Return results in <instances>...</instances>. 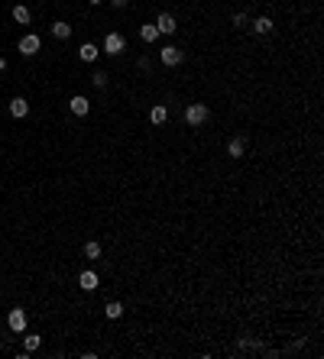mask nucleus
Listing matches in <instances>:
<instances>
[{"label": "nucleus", "instance_id": "nucleus-4", "mask_svg": "<svg viewBox=\"0 0 324 359\" xmlns=\"http://www.w3.org/2000/svg\"><path fill=\"white\" fill-rule=\"evenodd\" d=\"M156 30H159V36H175V30H178L175 16H172V13H159V20H156Z\"/></svg>", "mask_w": 324, "mask_h": 359}, {"label": "nucleus", "instance_id": "nucleus-11", "mask_svg": "<svg viewBox=\"0 0 324 359\" xmlns=\"http://www.w3.org/2000/svg\"><path fill=\"white\" fill-rule=\"evenodd\" d=\"M253 32H256V36H269L272 32V20L269 16H256L253 20Z\"/></svg>", "mask_w": 324, "mask_h": 359}, {"label": "nucleus", "instance_id": "nucleus-20", "mask_svg": "<svg viewBox=\"0 0 324 359\" xmlns=\"http://www.w3.org/2000/svg\"><path fill=\"white\" fill-rule=\"evenodd\" d=\"M91 84H94V88H104V84H107V74H104V72H94V74H91Z\"/></svg>", "mask_w": 324, "mask_h": 359}, {"label": "nucleus", "instance_id": "nucleus-24", "mask_svg": "<svg viewBox=\"0 0 324 359\" xmlns=\"http://www.w3.org/2000/svg\"><path fill=\"white\" fill-rule=\"evenodd\" d=\"M88 4H94V6H98V4H101V0H88Z\"/></svg>", "mask_w": 324, "mask_h": 359}, {"label": "nucleus", "instance_id": "nucleus-6", "mask_svg": "<svg viewBox=\"0 0 324 359\" xmlns=\"http://www.w3.org/2000/svg\"><path fill=\"white\" fill-rule=\"evenodd\" d=\"M39 36H33V32H26L23 39H20V55H36L39 52Z\"/></svg>", "mask_w": 324, "mask_h": 359}, {"label": "nucleus", "instance_id": "nucleus-8", "mask_svg": "<svg viewBox=\"0 0 324 359\" xmlns=\"http://www.w3.org/2000/svg\"><path fill=\"white\" fill-rule=\"evenodd\" d=\"M88 110H91V100H88L85 94H75V98H72V114L75 116H85Z\"/></svg>", "mask_w": 324, "mask_h": 359}, {"label": "nucleus", "instance_id": "nucleus-19", "mask_svg": "<svg viewBox=\"0 0 324 359\" xmlns=\"http://www.w3.org/2000/svg\"><path fill=\"white\" fill-rule=\"evenodd\" d=\"M85 259H101V243H85Z\"/></svg>", "mask_w": 324, "mask_h": 359}, {"label": "nucleus", "instance_id": "nucleus-15", "mask_svg": "<svg viewBox=\"0 0 324 359\" xmlns=\"http://www.w3.org/2000/svg\"><path fill=\"white\" fill-rule=\"evenodd\" d=\"M140 39H143V42H156V39H159V30H156V23L140 26Z\"/></svg>", "mask_w": 324, "mask_h": 359}, {"label": "nucleus", "instance_id": "nucleus-3", "mask_svg": "<svg viewBox=\"0 0 324 359\" xmlns=\"http://www.w3.org/2000/svg\"><path fill=\"white\" fill-rule=\"evenodd\" d=\"M123 49H127V39H123L120 32H107V39H104V52H107V55H120Z\"/></svg>", "mask_w": 324, "mask_h": 359}, {"label": "nucleus", "instance_id": "nucleus-10", "mask_svg": "<svg viewBox=\"0 0 324 359\" xmlns=\"http://www.w3.org/2000/svg\"><path fill=\"white\" fill-rule=\"evenodd\" d=\"M10 114L17 116V120H23V116L30 114V100H23V98H13V100H10Z\"/></svg>", "mask_w": 324, "mask_h": 359}, {"label": "nucleus", "instance_id": "nucleus-22", "mask_svg": "<svg viewBox=\"0 0 324 359\" xmlns=\"http://www.w3.org/2000/svg\"><path fill=\"white\" fill-rule=\"evenodd\" d=\"M127 4H130V0H110V6H117V10H123Z\"/></svg>", "mask_w": 324, "mask_h": 359}, {"label": "nucleus", "instance_id": "nucleus-9", "mask_svg": "<svg viewBox=\"0 0 324 359\" xmlns=\"http://www.w3.org/2000/svg\"><path fill=\"white\" fill-rule=\"evenodd\" d=\"M78 285L85 288V292H94V288L101 285V282H98V272H91V268H88V272H81V275H78Z\"/></svg>", "mask_w": 324, "mask_h": 359}, {"label": "nucleus", "instance_id": "nucleus-13", "mask_svg": "<svg viewBox=\"0 0 324 359\" xmlns=\"http://www.w3.org/2000/svg\"><path fill=\"white\" fill-rule=\"evenodd\" d=\"M165 120H169V110H165L162 104H156V107L149 110V123H156V126H162Z\"/></svg>", "mask_w": 324, "mask_h": 359}, {"label": "nucleus", "instance_id": "nucleus-21", "mask_svg": "<svg viewBox=\"0 0 324 359\" xmlns=\"http://www.w3.org/2000/svg\"><path fill=\"white\" fill-rule=\"evenodd\" d=\"M246 26V13H233V30H243Z\"/></svg>", "mask_w": 324, "mask_h": 359}, {"label": "nucleus", "instance_id": "nucleus-12", "mask_svg": "<svg viewBox=\"0 0 324 359\" xmlns=\"http://www.w3.org/2000/svg\"><path fill=\"white\" fill-rule=\"evenodd\" d=\"M13 20H17L20 26H30V20H33V13H30V6H23V4H17L13 6Z\"/></svg>", "mask_w": 324, "mask_h": 359}, {"label": "nucleus", "instance_id": "nucleus-1", "mask_svg": "<svg viewBox=\"0 0 324 359\" xmlns=\"http://www.w3.org/2000/svg\"><path fill=\"white\" fill-rule=\"evenodd\" d=\"M208 116H211L208 104H188L185 107V123L188 126H201V123H208Z\"/></svg>", "mask_w": 324, "mask_h": 359}, {"label": "nucleus", "instance_id": "nucleus-23", "mask_svg": "<svg viewBox=\"0 0 324 359\" xmlns=\"http://www.w3.org/2000/svg\"><path fill=\"white\" fill-rule=\"evenodd\" d=\"M0 72H7V58H0Z\"/></svg>", "mask_w": 324, "mask_h": 359}, {"label": "nucleus", "instance_id": "nucleus-2", "mask_svg": "<svg viewBox=\"0 0 324 359\" xmlns=\"http://www.w3.org/2000/svg\"><path fill=\"white\" fill-rule=\"evenodd\" d=\"M7 327H10L13 334H23V330H26V310L23 308H13L10 314H7Z\"/></svg>", "mask_w": 324, "mask_h": 359}, {"label": "nucleus", "instance_id": "nucleus-18", "mask_svg": "<svg viewBox=\"0 0 324 359\" xmlns=\"http://www.w3.org/2000/svg\"><path fill=\"white\" fill-rule=\"evenodd\" d=\"M26 353H33V350H39V343H43V336H39V334H26Z\"/></svg>", "mask_w": 324, "mask_h": 359}, {"label": "nucleus", "instance_id": "nucleus-17", "mask_svg": "<svg viewBox=\"0 0 324 359\" xmlns=\"http://www.w3.org/2000/svg\"><path fill=\"white\" fill-rule=\"evenodd\" d=\"M104 314H107V320H120V317H123V304H120V301H107Z\"/></svg>", "mask_w": 324, "mask_h": 359}, {"label": "nucleus", "instance_id": "nucleus-5", "mask_svg": "<svg viewBox=\"0 0 324 359\" xmlns=\"http://www.w3.org/2000/svg\"><path fill=\"white\" fill-rule=\"evenodd\" d=\"M227 156L230 158H243L246 156V136H233V140L227 142Z\"/></svg>", "mask_w": 324, "mask_h": 359}, {"label": "nucleus", "instance_id": "nucleus-14", "mask_svg": "<svg viewBox=\"0 0 324 359\" xmlns=\"http://www.w3.org/2000/svg\"><path fill=\"white\" fill-rule=\"evenodd\" d=\"M52 36L55 39H68V36H72V26H68L65 20H55V23H52Z\"/></svg>", "mask_w": 324, "mask_h": 359}, {"label": "nucleus", "instance_id": "nucleus-7", "mask_svg": "<svg viewBox=\"0 0 324 359\" xmlns=\"http://www.w3.org/2000/svg\"><path fill=\"white\" fill-rule=\"evenodd\" d=\"M159 58H162V65H169V68H175V65H178V62H182V58H185V52H182V49H175V46H165V49H162V55H159Z\"/></svg>", "mask_w": 324, "mask_h": 359}, {"label": "nucleus", "instance_id": "nucleus-16", "mask_svg": "<svg viewBox=\"0 0 324 359\" xmlns=\"http://www.w3.org/2000/svg\"><path fill=\"white\" fill-rule=\"evenodd\" d=\"M78 55H81V62H98V46L94 42H85L78 49Z\"/></svg>", "mask_w": 324, "mask_h": 359}]
</instances>
